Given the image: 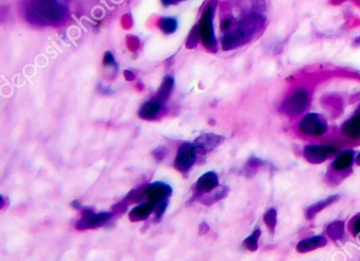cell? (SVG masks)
Segmentation results:
<instances>
[{
  "label": "cell",
  "instance_id": "cell-22",
  "mask_svg": "<svg viewBox=\"0 0 360 261\" xmlns=\"http://www.w3.org/2000/svg\"><path fill=\"white\" fill-rule=\"evenodd\" d=\"M159 28L164 34H173L178 29V21L173 17H162L159 21Z\"/></svg>",
  "mask_w": 360,
  "mask_h": 261
},
{
  "label": "cell",
  "instance_id": "cell-6",
  "mask_svg": "<svg viewBox=\"0 0 360 261\" xmlns=\"http://www.w3.org/2000/svg\"><path fill=\"white\" fill-rule=\"evenodd\" d=\"M82 217L77 222L75 228L80 231L84 230H92L98 229L101 227H104L106 223L110 221V219L115 215L113 212H101V213H94L92 210L88 208H83L82 210Z\"/></svg>",
  "mask_w": 360,
  "mask_h": 261
},
{
  "label": "cell",
  "instance_id": "cell-21",
  "mask_svg": "<svg viewBox=\"0 0 360 261\" xmlns=\"http://www.w3.org/2000/svg\"><path fill=\"white\" fill-rule=\"evenodd\" d=\"M103 64H104V71L107 74V75L115 77L118 73L119 70V66L113 57V55L111 52H106L105 56H104V60H103Z\"/></svg>",
  "mask_w": 360,
  "mask_h": 261
},
{
  "label": "cell",
  "instance_id": "cell-24",
  "mask_svg": "<svg viewBox=\"0 0 360 261\" xmlns=\"http://www.w3.org/2000/svg\"><path fill=\"white\" fill-rule=\"evenodd\" d=\"M264 164V162L261 159L258 158H251L248 163H246L245 167H244V174L246 177H251L253 175L256 174V172L260 169V167Z\"/></svg>",
  "mask_w": 360,
  "mask_h": 261
},
{
  "label": "cell",
  "instance_id": "cell-10",
  "mask_svg": "<svg viewBox=\"0 0 360 261\" xmlns=\"http://www.w3.org/2000/svg\"><path fill=\"white\" fill-rule=\"evenodd\" d=\"M224 140H225V138L221 135L207 133V134H203V135L199 136L195 140L194 144L197 148L198 154L205 155L207 153L214 151L216 147H218L220 144L223 143Z\"/></svg>",
  "mask_w": 360,
  "mask_h": 261
},
{
  "label": "cell",
  "instance_id": "cell-9",
  "mask_svg": "<svg viewBox=\"0 0 360 261\" xmlns=\"http://www.w3.org/2000/svg\"><path fill=\"white\" fill-rule=\"evenodd\" d=\"M172 194L173 188L165 182L157 181L145 186V197L156 206L168 200Z\"/></svg>",
  "mask_w": 360,
  "mask_h": 261
},
{
  "label": "cell",
  "instance_id": "cell-15",
  "mask_svg": "<svg viewBox=\"0 0 360 261\" xmlns=\"http://www.w3.org/2000/svg\"><path fill=\"white\" fill-rule=\"evenodd\" d=\"M341 132L351 140L360 139V112L344 123Z\"/></svg>",
  "mask_w": 360,
  "mask_h": 261
},
{
  "label": "cell",
  "instance_id": "cell-4",
  "mask_svg": "<svg viewBox=\"0 0 360 261\" xmlns=\"http://www.w3.org/2000/svg\"><path fill=\"white\" fill-rule=\"evenodd\" d=\"M310 101L311 96L308 90L303 88H298L283 101L281 105V111L287 115L298 116L308 108Z\"/></svg>",
  "mask_w": 360,
  "mask_h": 261
},
{
  "label": "cell",
  "instance_id": "cell-29",
  "mask_svg": "<svg viewBox=\"0 0 360 261\" xmlns=\"http://www.w3.org/2000/svg\"><path fill=\"white\" fill-rule=\"evenodd\" d=\"M166 155H167V148L165 146H159L153 152V156L158 161H162L166 157Z\"/></svg>",
  "mask_w": 360,
  "mask_h": 261
},
{
  "label": "cell",
  "instance_id": "cell-31",
  "mask_svg": "<svg viewBox=\"0 0 360 261\" xmlns=\"http://www.w3.org/2000/svg\"><path fill=\"white\" fill-rule=\"evenodd\" d=\"M162 4L165 6V7H169V6H175V5H179L181 4L182 2H184V0H161Z\"/></svg>",
  "mask_w": 360,
  "mask_h": 261
},
{
  "label": "cell",
  "instance_id": "cell-7",
  "mask_svg": "<svg viewBox=\"0 0 360 261\" xmlns=\"http://www.w3.org/2000/svg\"><path fill=\"white\" fill-rule=\"evenodd\" d=\"M198 151L194 143L184 142L180 145L176 159L175 167L176 170L182 174L187 173L192 170V167L196 163Z\"/></svg>",
  "mask_w": 360,
  "mask_h": 261
},
{
  "label": "cell",
  "instance_id": "cell-8",
  "mask_svg": "<svg viewBox=\"0 0 360 261\" xmlns=\"http://www.w3.org/2000/svg\"><path fill=\"white\" fill-rule=\"evenodd\" d=\"M337 150L330 145H307L303 150V156L306 160L313 164H320L335 155Z\"/></svg>",
  "mask_w": 360,
  "mask_h": 261
},
{
  "label": "cell",
  "instance_id": "cell-30",
  "mask_svg": "<svg viewBox=\"0 0 360 261\" xmlns=\"http://www.w3.org/2000/svg\"><path fill=\"white\" fill-rule=\"evenodd\" d=\"M208 231H210V226L207 225L206 221H203L201 225L199 226V234L200 235H205Z\"/></svg>",
  "mask_w": 360,
  "mask_h": 261
},
{
  "label": "cell",
  "instance_id": "cell-23",
  "mask_svg": "<svg viewBox=\"0 0 360 261\" xmlns=\"http://www.w3.org/2000/svg\"><path fill=\"white\" fill-rule=\"evenodd\" d=\"M261 236V230L259 228H256V230L253 232L252 235H250L248 238H245L243 241V246L246 250L251 252H256L259 248L258 240Z\"/></svg>",
  "mask_w": 360,
  "mask_h": 261
},
{
  "label": "cell",
  "instance_id": "cell-3",
  "mask_svg": "<svg viewBox=\"0 0 360 261\" xmlns=\"http://www.w3.org/2000/svg\"><path fill=\"white\" fill-rule=\"evenodd\" d=\"M216 7H217L216 0H213V2L205 8L200 18V21L198 24L200 38L204 47L207 50L213 52L217 51V38H216L215 29H214V17H215Z\"/></svg>",
  "mask_w": 360,
  "mask_h": 261
},
{
  "label": "cell",
  "instance_id": "cell-20",
  "mask_svg": "<svg viewBox=\"0 0 360 261\" xmlns=\"http://www.w3.org/2000/svg\"><path fill=\"white\" fill-rule=\"evenodd\" d=\"M344 233H345V223L340 220L332 222L331 225H329L327 228L328 236L334 241H337L343 238Z\"/></svg>",
  "mask_w": 360,
  "mask_h": 261
},
{
  "label": "cell",
  "instance_id": "cell-1",
  "mask_svg": "<svg viewBox=\"0 0 360 261\" xmlns=\"http://www.w3.org/2000/svg\"><path fill=\"white\" fill-rule=\"evenodd\" d=\"M69 4L70 0H22L21 10L29 24L53 27L66 20Z\"/></svg>",
  "mask_w": 360,
  "mask_h": 261
},
{
  "label": "cell",
  "instance_id": "cell-17",
  "mask_svg": "<svg viewBox=\"0 0 360 261\" xmlns=\"http://www.w3.org/2000/svg\"><path fill=\"white\" fill-rule=\"evenodd\" d=\"M339 200V196L338 195H331L328 198L318 201L314 204H312L311 207H309L306 211V218L307 219H313L318 213H320L322 210H325L326 208L330 207L331 204L335 203L336 201Z\"/></svg>",
  "mask_w": 360,
  "mask_h": 261
},
{
  "label": "cell",
  "instance_id": "cell-25",
  "mask_svg": "<svg viewBox=\"0 0 360 261\" xmlns=\"http://www.w3.org/2000/svg\"><path fill=\"white\" fill-rule=\"evenodd\" d=\"M264 223L267 225L269 230L274 233L275 229L277 227V210L276 209H270L267 213L264 214Z\"/></svg>",
  "mask_w": 360,
  "mask_h": 261
},
{
  "label": "cell",
  "instance_id": "cell-33",
  "mask_svg": "<svg viewBox=\"0 0 360 261\" xmlns=\"http://www.w3.org/2000/svg\"><path fill=\"white\" fill-rule=\"evenodd\" d=\"M355 42H356V44H360V37H359V38H357V39L355 40Z\"/></svg>",
  "mask_w": 360,
  "mask_h": 261
},
{
  "label": "cell",
  "instance_id": "cell-13",
  "mask_svg": "<svg viewBox=\"0 0 360 261\" xmlns=\"http://www.w3.org/2000/svg\"><path fill=\"white\" fill-rule=\"evenodd\" d=\"M157 206L153 202H146L137 206L136 208L132 209L129 213V219L132 222H139L144 221L149 218V216L153 214L154 211H156Z\"/></svg>",
  "mask_w": 360,
  "mask_h": 261
},
{
  "label": "cell",
  "instance_id": "cell-14",
  "mask_svg": "<svg viewBox=\"0 0 360 261\" xmlns=\"http://www.w3.org/2000/svg\"><path fill=\"white\" fill-rule=\"evenodd\" d=\"M327 244H328V241H327L326 237L319 235V236H314L312 238H308V239L300 241L296 247V250L298 253L305 254V253L312 252V251H315V250L320 249V248H324L327 246Z\"/></svg>",
  "mask_w": 360,
  "mask_h": 261
},
{
  "label": "cell",
  "instance_id": "cell-11",
  "mask_svg": "<svg viewBox=\"0 0 360 261\" xmlns=\"http://www.w3.org/2000/svg\"><path fill=\"white\" fill-rule=\"evenodd\" d=\"M219 188V177L214 171L203 174L195 185L196 196H203Z\"/></svg>",
  "mask_w": 360,
  "mask_h": 261
},
{
  "label": "cell",
  "instance_id": "cell-32",
  "mask_svg": "<svg viewBox=\"0 0 360 261\" xmlns=\"http://www.w3.org/2000/svg\"><path fill=\"white\" fill-rule=\"evenodd\" d=\"M355 161H356V163H357V164L360 166V153L357 155V157H356Z\"/></svg>",
  "mask_w": 360,
  "mask_h": 261
},
{
  "label": "cell",
  "instance_id": "cell-26",
  "mask_svg": "<svg viewBox=\"0 0 360 261\" xmlns=\"http://www.w3.org/2000/svg\"><path fill=\"white\" fill-rule=\"evenodd\" d=\"M200 33H199V27L198 25L195 26L191 32V34H189L188 36V38H187V41H186V47L188 49H194L197 47L198 45V41L200 40Z\"/></svg>",
  "mask_w": 360,
  "mask_h": 261
},
{
  "label": "cell",
  "instance_id": "cell-28",
  "mask_svg": "<svg viewBox=\"0 0 360 261\" xmlns=\"http://www.w3.org/2000/svg\"><path fill=\"white\" fill-rule=\"evenodd\" d=\"M350 230L354 236H360V215H357L352 219L350 222Z\"/></svg>",
  "mask_w": 360,
  "mask_h": 261
},
{
  "label": "cell",
  "instance_id": "cell-27",
  "mask_svg": "<svg viewBox=\"0 0 360 261\" xmlns=\"http://www.w3.org/2000/svg\"><path fill=\"white\" fill-rule=\"evenodd\" d=\"M168 200H166V201H164V202H162V203H160V204H158V206H157V208H156V216H155V220L158 222V221H160L161 219H162V217L164 216V214H165V212H166V210H167V208H168Z\"/></svg>",
  "mask_w": 360,
  "mask_h": 261
},
{
  "label": "cell",
  "instance_id": "cell-12",
  "mask_svg": "<svg viewBox=\"0 0 360 261\" xmlns=\"http://www.w3.org/2000/svg\"><path fill=\"white\" fill-rule=\"evenodd\" d=\"M163 104L158 99L154 98L143 103L139 110V117L144 120L156 119L163 108Z\"/></svg>",
  "mask_w": 360,
  "mask_h": 261
},
{
  "label": "cell",
  "instance_id": "cell-16",
  "mask_svg": "<svg viewBox=\"0 0 360 261\" xmlns=\"http://www.w3.org/2000/svg\"><path fill=\"white\" fill-rule=\"evenodd\" d=\"M354 163V151L348 150L340 153L333 161V169L337 172H344L352 167Z\"/></svg>",
  "mask_w": 360,
  "mask_h": 261
},
{
  "label": "cell",
  "instance_id": "cell-18",
  "mask_svg": "<svg viewBox=\"0 0 360 261\" xmlns=\"http://www.w3.org/2000/svg\"><path fill=\"white\" fill-rule=\"evenodd\" d=\"M174 86H175V79L172 76L164 77L155 98L161 101L162 103H165V101H167V99L170 97V95H172Z\"/></svg>",
  "mask_w": 360,
  "mask_h": 261
},
{
  "label": "cell",
  "instance_id": "cell-5",
  "mask_svg": "<svg viewBox=\"0 0 360 261\" xmlns=\"http://www.w3.org/2000/svg\"><path fill=\"white\" fill-rule=\"evenodd\" d=\"M299 130L302 135L310 137H319L327 133V120L319 114L310 113L299 122Z\"/></svg>",
  "mask_w": 360,
  "mask_h": 261
},
{
  "label": "cell",
  "instance_id": "cell-2",
  "mask_svg": "<svg viewBox=\"0 0 360 261\" xmlns=\"http://www.w3.org/2000/svg\"><path fill=\"white\" fill-rule=\"evenodd\" d=\"M265 17L259 13H251L243 17L242 19L236 24L235 28L226 32L222 37V49L224 51H230L237 49L251 39L262 30L265 25Z\"/></svg>",
  "mask_w": 360,
  "mask_h": 261
},
{
  "label": "cell",
  "instance_id": "cell-19",
  "mask_svg": "<svg viewBox=\"0 0 360 261\" xmlns=\"http://www.w3.org/2000/svg\"><path fill=\"white\" fill-rule=\"evenodd\" d=\"M229 188L227 186H221V188H217L216 190H214L213 192L205 194L203 196H201V198L199 199L203 204H214L217 201L223 199L227 193H229Z\"/></svg>",
  "mask_w": 360,
  "mask_h": 261
}]
</instances>
